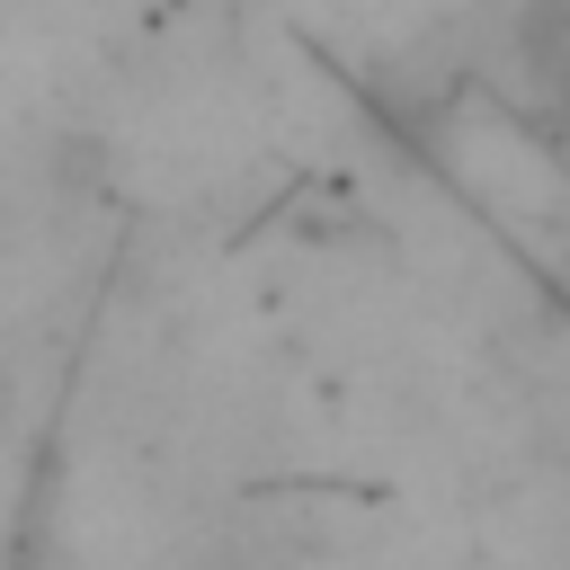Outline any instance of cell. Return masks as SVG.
<instances>
[{
	"instance_id": "cell-1",
	"label": "cell",
	"mask_w": 570,
	"mask_h": 570,
	"mask_svg": "<svg viewBox=\"0 0 570 570\" xmlns=\"http://www.w3.org/2000/svg\"><path fill=\"white\" fill-rule=\"evenodd\" d=\"M517 71H525V98L543 107V125L570 134V0H525V18H517Z\"/></svg>"
}]
</instances>
